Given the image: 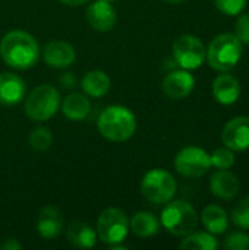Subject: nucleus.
Wrapping results in <instances>:
<instances>
[{"instance_id": "obj_1", "label": "nucleus", "mask_w": 249, "mask_h": 250, "mask_svg": "<svg viewBox=\"0 0 249 250\" xmlns=\"http://www.w3.org/2000/svg\"><path fill=\"white\" fill-rule=\"evenodd\" d=\"M0 57L9 67L26 70L38 62L40 45L29 32L13 29L0 40Z\"/></svg>"}, {"instance_id": "obj_2", "label": "nucleus", "mask_w": 249, "mask_h": 250, "mask_svg": "<svg viewBox=\"0 0 249 250\" xmlns=\"http://www.w3.org/2000/svg\"><path fill=\"white\" fill-rule=\"evenodd\" d=\"M100 135L110 142H125L136 130V117L125 105H109L97 120Z\"/></svg>"}, {"instance_id": "obj_3", "label": "nucleus", "mask_w": 249, "mask_h": 250, "mask_svg": "<svg viewBox=\"0 0 249 250\" xmlns=\"http://www.w3.org/2000/svg\"><path fill=\"white\" fill-rule=\"evenodd\" d=\"M242 57V42L235 34L223 32L216 35L207 48V62L217 72L232 70Z\"/></svg>"}, {"instance_id": "obj_4", "label": "nucleus", "mask_w": 249, "mask_h": 250, "mask_svg": "<svg viewBox=\"0 0 249 250\" xmlns=\"http://www.w3.org/2000/svg\"><path fill=\"white\" fill-rule=\"evenodd\" d=\"M160 224L170 234L185 237L195 231L198 226V214L186 201H169L161 211Z\"/></svg>"}, {"instance_id": "obj_5", "label": "nucleus", "mask_w": 249, "mask_h": 250, "mask_svg": "<svg viewBox=\"0 0 249 250\" xmlns=\"http://www.w3.org/2000/svg\"><path fill=\"white\" fill-rule=\"evenodd\" d=\"M60 107V94L51 85L35 86L25 98V114L34 122L51 119Z\"/></svg>"}, {"instance_id": "obj_6", "label": "nucleus", "mask_w": 249, "mask_h": 250, "mask_svg": "<svg viewBox=\"0 0 249 250\" xmlns=\"http://www.w3.org/2000/svg\"><path fill=\"white\" fill-rule=\"evenodd\" d=\"M176 179L163 168H153L141 180V193L151 204H167L176 195Z\"/></svg>"}, {"instance_id": "obj_7", "label": "nucleus", "mask_w": 249, "mask_h": 250, "mask_svg": "<svg viewBox=\"0 0 249 250\" xmlns=\"http://www.w3.org/2000/svg\"><path fill=\"white\" fill-rule=\"evenodd\" d=\"M95 231L103 243L110 246L120 245L129 233V218L125 211L116 207L106 208L98 215Z\"/></svg>"}, {"instance_id": "obj_8", "label": "nucleus", "mask_w": 249, "mask_h": 250, "mask_svg": "<svg viewBox=\"0 0 249 250\" xmlns=\"http://www.w3.org/2000/svg\"><path fill=\"white\" fill-rule=\"evenodd\" d=\"M173 59L175 63L185 70H195L201 67L207 57V48L204 42L191 34L181 35L173 42Z\"/></svg>"}, {"instance_id": "obj_9", "label": "nucleus", "mask_w": 249, "mask_h": 250, "mask_svg": "<svg viewBox=\"0 0 249 250\" xmlns=\"http://www.w3.org/2000/svg\"><path fill=\"white\" fill-rule=\"evenodd\" d=\"M176 171L188 179H200L211 168L210 154L200 146H185L175 157Z\"/></svg>"}, {"instance_id": "obj_10", "label": "nucleus", "mask_w": 249, "mask_h": 250, "mask_svg": "<svg viewBox=\"0 0 249 250\" xmlns=\"http://www.w3.org/2000/svg\"><path fill=\"white\" fill-rule=\"evenodd\" d=\"M222 142L232 151L249 149V117L239 116L229 120L223 127Z\"/></svg>"}, {"instance_id": "obj_11", "label": "nucleus", "mask_w": 249, "mask_h": 250, "mask_svg": "<svg viewBox=\"0 0 249 250\" xmlns=\"http://www.w3.org/2000/svg\"><path fill=\"white\" fill-rule=\"evenodd\" d=\"M163 92L170 100H183L195 88V78L189 70L181 69L167 73L161 83Z\"/></svg>"}, {"instance_id": "obj_12", "label": "nucleus", "mask_w": 249, "mask_h": 250, "mask_svg": "<svg viewBox=\"0 0 249 250\" xmlns=\"http://www.w3.org/2000/svg\"><path fill=\"white\" fill-rule=\"evenodd\" d=\"M87 21L92 29L98 32H107L114 28L117 22V15L114 7L109 1L97 0L88 6Z\"/></svg>"}, {"instance_id": "obj_13", "label": "nucleus", "mask_w": 249, "mask_h": 250, "mask_svg": "<svg viewBox=\"0 0 249 250\" xmlns=\"http://www.w3.org/2000/svg\"><path fill=\"white\" fill-rule=\"evenodd\" d=\"M43 59L47 66L54 69H65L73 64L76 59L75 48L66 41H51L43 50Z\"/></svg>"}, {"instance_id": "obj_14", "label": "nucleus", "mask_w": 249, "mask_h": 250, "mask_svg": "<svg viewBox=\"0 0 249 250\" xmlns=\"http://www.w3.org/2000/svg\"><path fill=\"white\" fill-rule=\"evenodd\" d=\"M26 92L25 81L12 72L0 73V103L4 105L19 104Z\"/></svg>"}, {"instance_id": "obj_15", "label": "nucleus", "mask_w": 249, "mask_h": 250, "mask_svg": "<svg viewBox=\"0 0 249 250\" xmlns=\"http://www.w3.org/2000/svg\"><path fill=\"white\" fill-rule=\"evenodd\" d=\"M213 97L223 105L235 104L241 97L239 81L233 75L222 72V75H219L213 82Z\"/></svg>"}, {"instance_id": "obj_16", "label": "nucleus", "mask_w": 249, "mask_h": 250, "mask_svg": "<svg viewBox=\"0 0 249 250\" xmlns=\"http://www.w3.org/2000/svg\"><path fill=\"white\" fill-rule=\"evenodd\" d=\"M210 190L216 198L229 201L239 195L241 183L229 170H217L210 179Z\"/></svg>"}, {"instance_id": "obj_17", "label": "nucleus", "mask_w": 249, "mask_h": 250, "mask_svg": "<svg viewBox=\"0 0 249 250\" xmlns=\"http://www.w3.org/2000/svg\"><path fill=\"white\" fill-rule=\"evenodd\" d=\"M63 230V218L57 208L45 207L40 211L37 218V231L45 240L56 239Z\"/></svg>"}, {"instance_id": "obj_18", "label": "nucleus", "mask_w": 249, "mask_h": 250, "mask_svg": "<svg viewBox=\"0 0 249 250\" xmlns=\"http://www.w3.org/2000/svg\"><path fill=\"white\" fill-rule=\"evenodd\" d=\"M68 242L76 249H91L97 243V231L87 223L73 221L66 230Z\"/></svg>"}, {"instance_id": "obj_19", "label": "nucleus", "mask_w": 249, "mask_h": 250, "mask_svg": "<svg viewBox=\"0 0 249 250\" xmlns=\"http://www.w3.org/2000/svg\"><path fill=\"white\" fill-rule=\"evenodd\" d=\"M91 111V101L88 95L81 92H72L62 101V113L72 122H81L88 117Z\"/></svg>"}, {"instance_id": "obj_20", "label": "nucleus", "mask_w": 249, "mask_h": 250, "mask_svg": "<svg viewBox=\"0 0 249 250\" xmlns=\"http://www.w3.org/2000/svg\"><path fill=\"white\" fill-rule=\"evenodd\" d=\"M110 86H112V81H110L109 75L100 69L87 72L81 81V88H82L84 94L88 97H92V98L104 97L110 91Z\"/></svg>"}, {"instance_id": "obj_21", "label": "nucleus", "mask_w": 249, "mask_h": 250, "mask_svg": "<svg viewBox=\"0 0 249 250\" xmlns=\"http://www.w3.org/2000/svg\"><path fill=\"white\" fill-rule=\"evenodd\" d=\"M201 221L205 230L211 234H223L229 227V215L219 205H208L201 212Z\"/></svg>"}, {"instance_id": "obj_22", "label": "nucleus", "mask_w": 249, "mask_h": 250, "mask_svg": "<svg viewBox=\"0 0 249 250\" xmlns=\"http://www.w3.org/2000/svg\"><path fill=\"white\" fill-rule=\"evenodd\" d=\"M129 229L135 236L148 239L160 231V221L154 217V214L147 211H139L131 218Z\"/></svg>"}, {"instance_id": "obj_23", "label": "nucleus", "mask_w": 249, "mask_h": 250, "mask_svg": "<svg viewBox=\"0 0 249 250\" xmlns=\"http://www.w3.org/2000/svg\"><path fill=\"white\" fill-rule=\"evenodd\" d=\"M179 248L182 250H214L217 248V239L208 231H192L183 237Z\"/></svg>"}, {"instance_id": "obj_24", "label": "nucleus", "mask_w": 249, "mask_h": 250, "mask_svg": "<svg viewBox=\"0 0 249 250\" xmlns=\"http://www.w3.org/2000/svg\"><path fill=\"white\" fill-rule=\"evenodd\" d=\"M28 141H29V145H31L32 149L44 152L51 146L53 135H51L50 129H47L44 126H38V127H34L31 130Z\"/></svg>"}, {"instance_id": "obj_25", "label": "nucleus", "mask_w": 249, "mask_h": 250, "mask_svg": "<svg viewBox=\"0 0 249 250\" xmlns=\"http://www.w3.org/2000/svg\"><path fill=\"white\" fill-rule=\"evenodd\" d=\"M230 218L236 227L242 230H249V196H245L233 207Z\"/></svg>"}, {"instance_id": "obj_26", "label": "nucleus", "mask_w": 249, "mask_h": 250, "mask_svg": "<svg viewBox=\"0 0 249 250\" xmlns=\"http://www.w3.org/2000/svg\"><path fill=\"white\" fill-rule=\"evenodd\" d=\"M211 167H216L217 170H229L235 166V154L227 146L217 148L213 154H210Z\"/></svg>"}, {"instance_id": "obj_27", "label": "nucleus", "mask_w": 249, "mask_h": 250, "mask_svg": "<svg viewBox=\"0 0 249 250\" xmlns=\"http://www.w3.org/2000/svg\"><path fill=\"white\" fill-rule=\"evenodd\" d=\"M214 6L227 16H238L247 6V0H214Z\"/></svg>"}, {"instance_id": "obj_28", "label": "nucleus", "mask_w": 249, "mask_h": 250, "mask_svg": "<svg viewBox=\"0 0 249 250\" xmlns=\"http://www.w3.org/2000/svg\"><path fill=\"white\" fill-rule=\"evenodd\" d=\"M223 248L226 250H249V236L241 231L230 233L225 239Z\"/></svg>"}, {"instance_id": "obj_29", "label": "nucleus", "mask_w": 249, "mask_h": 250, "mask_svg": "<svg viewBox=\"0 0 249 250\" xmlns=\"http://www.w3.org/2000/svg\"><path fill=\"white\" fill-rule=\"evenodd\" d=\"M235 35L242 44L249 45V13L241 15L235 25Z\"/></svg>"}, {"instance_id": "obj_30", "label": "nucleus", "mask_w": 249, "mask_h": 250, "mask_svg": "<svg viewBox=\"0 0 249 250\" xmlns=\"http://www.w3.org/2000/svg\"><path fill=\"white\" fill-rule=\"evenodd\" d=\"M59 82L60 85L65 88V89H70V88H75L76 86V78L73 73L70 72H65L60 78H59Z\"/></svg>"}, {"instance_id": "obj_31", "label": "nucleus", "mask_w": 249, "mask_h": 250, "mask_svg": "<svg viewBox=\"0 0 249 250\" xmlns=\"http://www.w3.org/2000/svg\"><path fill=\"white\" fill-rule=\"evenodd\" d=\"M0 248L4 250H19L21 249V245L16 242V239H6V242Z\"/></svg>"}, {"instance_id": "obj_32", "label": "nucleus", "mask_w": 249, "mask_h": 250, "mask_svg": "<svg viewBox=\"0 0 249 250\" xmlns=\"http://www.w3.org/2000/svg\"><path fill=\"white\" fill-rule=\"evenodd\" d=\"M59 1L66 6H81V4L87 3L88 0H59Z\"/></svg>"}, {"instance_id": "obj_33", "label": "nucleus", "mask_w": 249, "mask_h": 250, "mask_svg": "<svg viewBox=\"0 0 249 250\" xmlns=\"http://www.w3.org/2000/svg\"><path fill=\"white\" fill-rule=\"evenodd\" d=\"M169 3H182V1H186V0H166Z\"/></svg>"}, {"instance_id": "obj_34", "label": "nucleus", "mask_w": 249, "mask_h": 250, "mask_svg": "<svg viewBox=\"0 0 249 250\" xmlns=\"http://www.w3.org/2000/svg\"><path fill=\"white\" fill-rule=\"evenodd\" d=\"M104 1H109V3H112V1H114V0H104Z\"/></svg>"}]
</instances>
